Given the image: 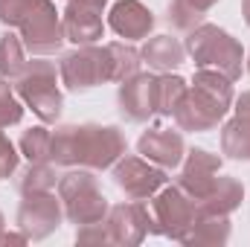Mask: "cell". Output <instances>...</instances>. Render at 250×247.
Listing matches in <instances>:
<instances>
[{
	"label": "cell",
	"instance_id": "83f0119b",
	"mask_svg": "<svg viewBox=\"0 0 250 247\" xmlns=\"http://www.w3.org/2000/svg\"><path fill=\"white\" fill-rule=\"evenodd\" d=\"M18 160H21V154H18V148L12 145V140L3 134V128H0V178H12L15 172H18Z\"/></svg>",
	"mask_w": 250,
	"mask_h": 247
},
{
	"label": "cell",
	"instance_id": "5b68a950",
	"mask_svg": "<svg viewBox=\"0 0 250 247\" xmlns=\"http://www.w3.org/2000/svg\"><path fill=\"white\" fill-rule=\"evenodd\" d=\"M148 218H151L148 233L172 239V242H184L198 218V204L178 184H166L160 192L148 198Z\"/></svg>",
	"mask_w": 250,
	"mask_h": 247
},
{
	"label": "cell",
	"instance_id": "d4e9b609",
	"mask_svg": "<svg viewBox=\"0 0 250 247\" xmlns=\"http://www.w3.org/2000/svg\"><path fill=\"white\" fill-rule=\"evenodd\" d=\"M50 145H53V131L47 125H35V128H26L21 134V154L29 160V163H47L50 160Z\"/></svg>",
	"mask_w": 250,
	"mask_h": 247
},
{
	"label": "cell",
	"instance_id": "ffe728a7",
	"mask_svg": "<svg viewBox=\"0 0 250 247\" xmlns=\"http://www.w3.org/2000/svg\"><path fill=\"white\" fill-rule=\"evenodd\" d=\"M215 3H218V0H172L166 18H169L172 29H178V32H192L195 26L204 23L207 12H209Z\"/></svg>",
	"mask_w": 250,
	"mask_h": 247
},
{
	"label": "cell",
	"instance_id": "52a82bcc",
	"mask_svg": "<svg viewBox=\"0 0 250 247\" xmlns=\"http://www.w3.org/2000/svg\"><path fill=\"white\" fill-rule=\"evenodd\" d=\"M21 32V41L26 47V53L32 56H56L62 53L64 47V26H62V15L56 12V3L53 0H32L26 18L21 21L18 26Z\"/></svg>",
	"mask_w": 250,
	"mask_h": 247
},
{
	"label": "cell",
	"instance_id": "7c38bea8",
	"mask_svg": "<svg viewBox=\"0 0 250 247\" xmlns=\"http://www.w3.org/2000/svg\"><path fill=\"white\" fill-rule=\"evenodd\" d=\"M137 154L146 157L148 163L160 166L163 172H169L184 163L187 143H184V134L175 128H148L137 140Z\"/></svg>",
	"mask_w": 250,
	"mask_h": 247
},
{
	"label": "cell",
	"instance_id": "484cf974",
	"mask_svg": "<svg viewBox=\"0 0 250 247\" xmlns=\"http://www.w3.org/2000/svg\"><path fill=\"white\" fill-rule=\"evenodd\" d=\"M108 53H111V67H114V82H125L134 73H140V64H143L140 50L131 47L128 41L125 44H120V41L108 44Z\"/></svg>",
	"mask_w": 250,
	"mask_h": 247
},
{
	"label": "cell",
	"instance_id": "e0dca14e",
	"mask_svg": "<svg viewBox=\"0 0 250 247\" xmlns=\"http://www.w3.org/2000/svg\"><path fill=\"white\" fill-rule=\"evenodd\" d=\"M140 59L154 73H172V70H178L187 62V47L172 35H154V38H148L143 44Z\"/></svg>",
	"mask_w": 250,
	"mask_h": 247
},
{
	"label": "cell",
	"instance_id": "f1b7e54d",
	"mask_svg": "<svg viewBox=\"0 0 250 247\" xmlns=\"http://www.w3.org/2000/svg\"><path fill=\"white\" fill-rule=\"evenodd\" d=\"M76 242H79V245H111L108 230H105V221L76 227Z\"/></svg>",
	"mask_w": 250,
	"mask_h": 247
},
{
	"label": "cell",
	"instance_id": "603a6c76",
	"mask_svg": "<svg viewBox=\"0 0 250 247\" xmlns=\"http://www.w3.org/2000/svg\"><path fill=\"white\" fill-rule=\"evenodd\" d=\"M59 172H56V163H29L21 178H18V192L21 195H35V192H53L59 186Z\"/></svg>",
	"mask_w": 250,
	"mask_h": 247
},
{
	"label": "cell",
	"instance_id": "ba28073f",
	"mask_svg": "<svg viewBox=\"0 0 250 247\" xmlns=\"http://www.w3.org/2000/svg\"><path fill=\"white\" fill-rule=\"evenodd\" d=\"M62 198L53 192H35V195H23L15 221H18V230L29 242H44L47 236H53L62 227Z\"/></svg>",
	"mask_w": 250,
	"mask_h": 247
},
{
	"label": "cell",
	"instance_id": "cb8c5ba5",
	"mask_svg": "<svg viewBox=\"0 0 250 247\" xmlns=\"http://www.w3.org/2000/svg\"><path fill=\"white\" fill-rule=\"evenodd\" d=\"M26 67V47L21 41V35L15 32H6L0 35V76L15 82Z\"/></svg>",
	"mask_w": 250,
	"mask_h": 247
},
{
	"label": "cell",
	"instance_id": "836d02e7",
	"mask_svg": "<svg viewBox=\"0 0 250 247\" xmlns=\"http://www.w3.org/2000/svg\"><path fill=\"white\" fill-rule=\"evenodd\" d=\"M248 73H250V56H248Z\"/></svg>",
	"mask_w": 250,
	"mask_h": 247
},
{
	"label": "cell",
	"instance_id": "d6a6232c",
	"mask_svg": "<svg viewBox=\"0 0 250 247\" xmlns=\"http://www.w3.org/2000/svg\"><path fill=\"white\" fill-rule=\"evenodd\" d=\"M3 230H6V218H3V212H0V236H3Z\"/></svg>",
	"mask_w": 250,
	"mask_h": 247
},
{
	"label": "cell",
	"instance_id": "1f68e13d",
	"mask_svg": "<svg viewBox=\"0 0 250 247\" xmlns=\"http://www.w3.org/2000/svg\"><path fill=\"white\" fill-rule=\"evenodd\" d=\"M242 15H245V23L250 26V0H242Z\"/></svg>",
	"mask_w": 250,
	"mask_h": 247
},
{
	"label": "cell",
	"instance_id": "ac0fdd59",
	"mask_svg": "<svg viewBox=\"0 0 250 247\" xmlns=\"http://www.w3.org/2000/svg\"><path fill=\"white\" fill-rule=\"evenodd\" d=\"M242 201H245L242 181H236L230 175H218V181L209 189V195L198 201V212H207V215H233L242 206Z\"/></svg>",
	"mask_w": 250,
	"mask_h": 247
},
{
	"label": "cell",
	"instance_id": "7a4b0ae2",
	"mask_svg": "<svg viewBox=\"0 0 250 247\" xmlns=\"http://www.w3.org/2000/svg\"><path fill=\"white\" fill-rule=\"evenodd\" d=\"M59 67L41 56L26 62L23 73L15 79V93L18 99L41 120L44 125H53L62 120L64 96L59 90Z\"/></svg>",
	"mask_w": 250,
	"mask_h": 247
},
{
	"label": "cell",
	"instance_id": "6da1fadb",
	"mask_svg": "<svg viewBox=\"0 0 250 247\" xmlns=\"http://www.w3.org/2000/svg\"><path fill=\"white\" fill-rule=\"evenodd\" d=\"M125 151H128V143L117 125H59L53 131L50 163L64 169L105 172V169H114V163Z\"/></svg>",
	"mask_w": 250,
	"mask_h": 247
},
{
	"label": "cell",
	"instance_id": "4316f807",
	"mask_svg": "<svg viewBox=\"0 0 250 247\" xmlns=\"http://www.w3.org/2000/svg\"><path fill=\"white\" fill-rule=\"evenodd\" d=\"M23 120V102L15 93V84H9V79L0 76V128L18 125Z\"/></svg>",
	"mask_w": 250,
	"mask_h": 247
},
{
	"label": "cell",
	"instance_id": "d6986e66",
	"mask_svg": "<svg viewBox=\"0 0 250 247\" xmlns=\"http://www.w3.org/2000/svg\"><path fill=\"white\" fill-rule=\"evenodd\" d=\"M230 215H207V212H198L192 230L187 233V239L181 245L189 247H221L230 242Z\"/></svg>",
	"mask_w": 250,
	"mask_h": 247
},
{
	"label": "cell",
	"instance_id": "277c9868",
	"mask_svg": "<svg viewBox=\"0 0 250 247\" xmlns=\"http://www.w3.org/2000/svg\"><path fill=\"white\" fill-rule=\"evenodd\" d=\"M59 198H62L64 206V218L76 227H84V224H99L108 218V198L102 195L99 181H96V172L90 169H70L67 175L59 178Z\"/></svg>",
	"mask_w": 250,
	"mask_h": 247
},
{
	"label": "cell",
	"instance_id": "30bf717a",
	"mask_svg": "<svg viewBox=\"0 0 250 247\" xmlns=\"http://www.w3.org/2000/svg\"><path fill=\"white\" fill-rule=\"evenodd\" d=\"M114 184L120 186L131 201H148L154 192H160L166 186V172L160 166L148 163L146 157L123 154L114 163Z\"/></svg>",
	"mask_w": 250,
	"mask_h": 247
},
{
	"label": "cell",
	"instance_id": "7402d4cb",
	"mask_svg": "<svg viewBox=\"0 0 250 247\" xmlns=\"http://www.w3.org/2000/svg\"><path fill=\"white\" fill-rule=\"evenodd\" d=\"M221 151L230 160H250V120L233 114L221 125Z\"/></svg>",
	"mask_w": 250,
	"mask_h": 247
},
{
	"label": "cell",
	"instance_id": "3957f363",
	"mask_svg": "<svg viewBox=\"0 0 250 247\" xmlns=\"http://www.w3.org/2000/svg\"><path fill=\"white\" fill-rule=\"evenodd\" d=\"M187 53L192 56L195 67L218 70L230 82L242 79L245 70V47L221 26L215 23H201L192 32H187Z\"/></svg>",
	"mask_w": 250,
	"mask_h": 247
},
{
	"label": "cell",
	"instance_id": "9a60e30c",
	"mask_svg": "<svg viewBox=\"0 0 250 247\" xmlns=\"http://www.w3.org/2000/svg\"><path fill=\"white\" fill-rule=\"evenodd\" d=\"M154 79L151 73H134L131 79L120 82L117 105L128 123H148L154 117Z\"/></svg>",
	"mask_w": 250,
	"mask_h": 247
},
{
	"label": "cell",
	"instance_id": "e575fe53",
	"mask_svg": "<svg viewBox=\"0 0 250 247\" xmlns=\"http://www.w3.org/2000/svg\"><path fill=\"white\" fill-rule=\"evenodd\" d=\"M0 181H3V178H0Z\"/></svg>",
	"mask_w": 250,
	"mask_h": 247
},
{
	"label": "cell",
	"instance_id": "8992f818",
	"mask_svg": "<svg viewBox=\"0 0 250 247\" xmlns=\"http://www.w3.org/2000/svg\"><path fill=\"white\" fill-rule=\"evenodd\" d=\"M59 79L73 93H84V90H93L105 82H114L108 44L105 47L87 44V47H76V50L64 53L59 62Z\"/></svg>",
	"mask_w": 250,
	"mask_h": 247
},
{
	"label": "cell",
	"instance_id": "9c48e42d",
	"mask_svg": "<svg viewBox=\"0 0 250 247\" xmlns=\"http://www.w3.org/2000/svg\"><path fill=\"white\" fill-rule=\"evenodd\" d=\"M227 111H230V108H227L224 102H218L215 96H209V93H204L201 87H192V84H189L172 117H175V123H178L181 131L204 134V131L218 128V123L227 117Z\"/></svg>",
	"mask_w": 250,
	"mask_h": 247
},
{
	"label": "cell",
	"instance_id": "8fae6325",
	"mask_svg": "<svg viewBox=\"0 0 250 247\" xmlns=\"http://www.w3.org/2000/svg\"><path fill=\"white\" fill-rule=\"evenodd\" d=\"M218 172H221V157L218 154H212L207 148H189L187 154H184V163H181L178 186L198 204L215 186Z\"/></svg>",
	"mask_w": 250,
	"mask_h": 247
},
{
	"label": "cell",
	"instance_id": "4dcf8cb0",
	"mask_svg": "<svg viewBox=\"0 0 250 247\" xmlns=\"http://www.w3.org/2000/svg\"><path fill=\"white\" fill-rule=\"evenodd\" d=\"M29 239L23 236V233H6L3 230V236H0V245H26Z\"/></svg>",
	"mask_w": 250,
	"mask_h": 247
},
{
	"label": "cell",
	"instance_id": "f546056e",
	"mask_svg": "<svg viewBox=\"0 0 250 247\" xmlns=\"http://www.w3.org/2000/svg\"><path fill=\"white\" fill-rule=\"evenodd\" d=\"M233 114H236V117H245V120H250V90H245L239 99H233Z\"/></svg>",
	"mask_w": 250,
	"mask_h": 247
},
{
	"label": "cell",
	"instance_id": "5bb4252c",
	"mask_svg": "<svg viewBox=\"0 0 250 247\" xmlns=\"http://www.w3.org/2000/svg\"><path fill=\"white\" fill-rule=\"evenodd\" d=\"M102 12L105 9H99L87 0H67V9L62 15L64 38L73 41L76 47H87V44L102 41V35H105Z\"/></svg>",
	"mask_w": 250,
	"mask_h": 247
},
{
	"label": "cell",
	"instance_id": "4fadbf2b",
	"mask_svg": "<svg viewBox=\"0 0 250 247\" xmlns=\"http://www.w3.org/2000/svg\"><path fill=\"white\" fill-rule=\"evenodd\" d=\"M148 224H151L148 206H143L140 201L111 206L108 218H105V230H108L111 245H123V247L140 245L148 236Z\"/></svg>",
	"mask_w": 250,
	"mask_h": 247
},
{
	"label": "cell",
	"instance_id": "44dd1931",
	"mask_svg": "<svg viewBox=\"0 0 250 247\" xmlns=\"http://www.w3.org/2000/svg\"><path fill=\"white\" fill-rule=\"evenodd\" d=\"M187 79L178 76V73H160L154 79V114L160 117H172L181 96L187 93Z\"/></svg>",
	"mask_w": 250,
	"mask_h": 247
},
{
	"label": "cell",
	"instance_id": "2e32d148",
	"mask_svg": "<svg viewBox=\"0 0 250 247\" xmlns=\"http://www.w3.org/2000/svg\"><path fill=\"white\" fill-rule=\"evenodd\" d=\"M108 26L125 41H140L154 29V12L140 0H117L108 12Z\"/></svg>",
	"mask_w": 250,
	"mask_h": 247
}]
</instances>
